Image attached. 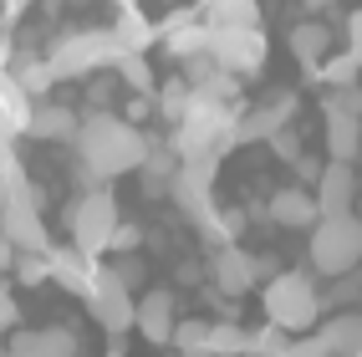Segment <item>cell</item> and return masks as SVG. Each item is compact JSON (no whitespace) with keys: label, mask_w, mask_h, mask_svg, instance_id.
<instances>
[{"label":"cell","mask_w":362,"mask_h":357,"mask_svg":"<svg viewBox=\"0 0 362 357\" xmlns=\"http://www.w3.org/2000/svg\"><path fill=\"white\" fill-rule=\"evenodd\" d=\"M71 148H77V163H82V184L87 189H103L117 174H138L143 158H148V148H153V138L143 128H133L128 117L87 112L77 138H71Z\"/></svg>","instance_id":"1"},{"label":"cell","mask_w":362,"mask_h":357,"mask_svg":"<svg viewBox=\"0 0 362 357\" xmlns=\"http://www.w3.org/2000/svg\"><path fill=\"white\" fill-rule=\"evenodd\" d=\"M260 306H265V322L291 332V337L306 332V327H317V312H327L311 271H276L265 281V291H260Z\"/></svg>","instance_id":"2"},{"label":"cell","mask_w":362,"mask_h":357,"mask_svg":"<svg viewBox=\"0 0 362 357\" xmlns=\"http://www.w3.org/2000/svg\"><path fill=\"white\" fill-rule=\"evenodd\" d=\"M46 62H52L57 82H87V77L112 71L117 62H123V46H117L112 26H87V31L62 36L52 52H46Z\"/></svg>","instance_id":"3"},{"label":"cell","mask_w":362,"mask_h":357,"mask_svg":"<svg viewBox=\"0 0 362 357\" xmlns=\"http://www.w3.org/2000/svg\"><path fill=\"white\" fill-rule=\"evenodd\" d=\"M62 220L71 230V245L87 250L92 260H103V255H112V235L123 225V209H117L112 189H82L77 199H66Z\"/></svg>","instance_id":"4"},{"label":"cell","mask_w":362,"mask_h":357,"mask_svg":"<svg viewBox=\"0 0 362 357\" xmlns=\"http://www.w3.org/2000/svg\"><path fill=\"white\" fill-rule=\"evenodd\" d=\"M306 255H311V271H317V276H352L357 260H362V220H357V214L317 220Z\"/></svg>","instance_id":"5"},{"label":"cell","mask_w":362,"mask_h":357,"mask_svg":"<svg viewBox=\"0 0 362 357\" xmlns=\"http://www.w3.org/2000/svg\"><path fill=\"white\" fill-rule=\"evenodd\" d=\"M82 306L92 312V322H98L107 337H123V332H133V322H138V296H133L107 266H103V276H98V291H92Z\"/></svg>","instance_id":"6"},{"label":"cell","mask_w":362,"mask_h":357,"mask_svg":"<svg viewBox=\"0 0 362 357\" xmlns=\"http://www.w3.org/2000/svg\"><path fill=\"white\" fill-rule=\"evenodd\" d=\"M214 174H220V158H184V163H179V174L168 179V199H174L179 214H189L194 225L214 209V204H209Z\"/></svg>","instance_id":"7"},{"label":"cell","mask_w":362,"mask_h":357,"mask_svg":"<svg viewBox=\"0 0 362 357\" xmlns=\"http://www.w3.org/2000/svg\"><path fill=\"white\" fill-rule=\"evenodd\" d=\"M265 52H271L265 31H214V41H209V62L230 71V77H255L265 66Z\"/></svg>","instance_id":"8"},{"label":"cell","mask_w":362,"mask_h":357,"mask_svg":"<svg viewBox=\"0 0 362 357\" xmlns=\"http://www.w3.org/2000/svg\"><path fill=\"white\" fill-rule=\"evenodd\" d=\"M291 117H296V92H291V87H281V92H271L265 103H255V107L240 112L235 143H271L276 133L291 128Z\"/></svg>","instance_id":"9"},{"label":"cell","mask_w":362,"mask_h":357,"mask_svg":"<svg viewBox=\"0 0 362 357\" xmlns=\"http://www.w3.org/2000/svg\"><path fill=\"white\" fill-rule=\"evenodd\" d=\"M317 214L322 220H337V214H357L362 204V174H357V163H332L327 158V169L317 179Z\"/></svg>","instance_id":"10"},{"label":"cell","mask_w":362,"mask_h":357,"mask_svg":"<svg viewBox=\"0 0 362 357\" xmlns=\"http://www.w3.org/2000/svg\"><path fill=\"white\" fill-rule=\"evenodd\" d=\"M52 286H62L66 296H77V301H87L92 291H98V276H103V260H92L87 250H77V245H52Z\"/></svg>","instance_id":"11"},{"label":"cell","mask_w":362,"mask_h":357,"mask_svg":"<svg viewBox=\"0 0 362 357\" xmlns=\"http://www.w3.org/2000/svg\"><path fill=\"white\" fill-rule=\"evenodd\" d=\"M179 301H174V291L168 286H148V291L138 296V322H133V332L148 347H168L174 342V327H179Z\"/></svg>","instance_id":"12"},{"label":"cell","mask_w":362,"mask_h":357,"mask_svg":"<svg viewBox=\"0 0 362 357\" xmlns=\"http://www.w3.org/2000/svg\"><path fill=\"white\" fill-rule=\"evenodd\" d=\"M209 41H214V26L204 16H194V11H179V16H168L163 21V46H168V57L174 62H204L209 57Z\"/></svg>","instance_id":"13"},{"label":"cell","mask_w":362,"mask_h":357,"mask_svg":"<svg viewBox=\"0 0 362 357\" xmlns=\"http://www.w3.org/2000/svg\"><path fill=\"white\" fill-rule=\"evenodd\" d=\"M6 209H41V184L26 174L16 148H0V214Z\"/></svg>","instance_id":"14"},{"label":"cell","mask_w":362,"mask_h":357,"mask_svg":"<svg viewBox=\"0 0 362 357\" xmlns=\"http://www.w3.org/2000/svg\"><path fill=\"white\" fill-rule=\"evenodd\" d=\"M11 352H21V357H77L82 342H77L71 327H36V332L16 327L11 332Z\"/></svg>","instance_id":"15"},{"label":"cell","mask_w":362,"mask_h":357,"mask_svg":"<svg viewBox=\"0 0 362 357\" xmlns=\"http://www.w3.org/2000/svg\"><path fill=\"white\" fill-rule=\"evenodd\" d=\"M271 220L281 225V230H317V194H311L306 184H286V189H276L271 194Z\"/></svg>","instance_id":"16"},{"label":"cell","mask_w":362,"mask_h":357,"mask_svg":"<svg viewBox=\"0 0 362 357\" xmlns=\"http://www.w3.org/2000/svg\"><path fill=\"white\" fill-rule=\"evenodd\" d=\"M0 235H6L21 255H52V235H46L41 209H6L0 214Z\"/></svg>","instance_id":"17"},{"label":"cell","mask_w":362,"mask_h":357,"mask_svg":"<svg viewBox=\"0 0 362 357\" xmlns=\"http://www.w3.org/2000/svg\"><path fill=\"white\" fill-rule=\"evenodd\" d=\"M31 107H36V103L16 87V77H11V71H0V148H16V143L26 138Z\"/></svg>","instance_id":"18"},{"label":"cell","mask_w":362,"mask_h":357,"mask_svg":"<svg viewBox=\"0 0 362 357\" xmlns=\"http://www.w3.org/2000/svg\"><path fill=\"white\" fill-rule=\"evenodd\" d=\"M209 271H214V291H225V296H245L250 286H255V276H260V271H255V255L240 250V245L214 250Z\"/></svg>","instance_id":"19"},{"label":"cell","mask_w":362,"mask_h":357,"mask_svg":"<svg viewBox=\"0 0 362 357\" xmlns=\"http://www.w3.org/2000/svg\"><path fill=\"white\" fill-rule=\"evenodd\" d=\"M77 128H82V117L71 112L66 103H36L31 107V128H26V138H41V143H71L77 138Z\"/></svg>","instance_id":"20"},{"label":"cell","mask_w":362,"mask_h":357,"mask_svg":"<svg viewBox=\"0 0 362 357\" xmlns=\"http://www.w3.org/2000/svg\"><path fill=\"white\" fill-rule=\"evenodd\" d=\"M322 117H327V158L332 163H357L362 158V117L337 112V107H327Z\"/></svg>","instance_id":"21"},{"label":"cell","mask_w":362,"mask_h":357,"mask_svg":"<svg viewBox=\"0 0 362 357\" xmlns=\"http://www.w3.org/2000/svg\"><path fill=\"white\" fill-rule=\"evenodd\" d=\"M112 36H117V46H123V57H143L153 41H163V26H153V16H143L138 6H128V11H117Z\"/></svg>","instance_id":"22"},{"label":"cell","mask_w":362,"mask_h":357,"mask_svg":"<svg viewBox=\"0 0 362 357\" xmlns=\"http://www.w3.org/2000/svg\"><path fill=\"white\" fill-rule=\"evenodd\" d=\"M199 16L214 31H260V0H204Z\"/></svg>","instance_id":"23"},{"label":"cell","mask_w":362,"mask_h":357,"mask_svg":"<svg viewBox=\"0 0 362 357\" xmlns=\"http://www.w3.org/2000/svg\"><path fill=\"white\" fill-rule=\"evenodd\" d=\"M286 46H291V57L301 62V71H322V62L332 52V31L322 26V21H301V26H291Z\"/></svg>","instance_id":"24"},{"label":"cell","mask_w":362,"mask_h":357,"mask_svg":"<svg viewBox=\"0 0 362 357\" xmlns=\"http://www.w3.org/2000/svg\"><path fill=\"white\" fill-rule=\"evenodd\" d=\"M11 77H16V87L26 92L31 103H46V92L57 87V71H52V62H46V57H31V52H16V62H11Z\"/></svg>","instance_id":"25"},{"label":"cell","mask_w":362,"mask_h":357,"mask_svg":"<svg viewBox=\"0 0 362 357\" xmlns=\"http://www.w3.org/2000/svg\"><path fill=\"white\" fill-rule=\"evenodd\" d=\"M240 230H245V209H209L204 220H199V235L214 245V250H225V245H235L240 240Z\"/></svg>","instance_id":"26"},{"label":"cell","mask_w":362,"mask_h":357,"mask_svg":"<svg viewBox=\"0 0 362 357\" xmlns=\"http://www.w3.org/2000/svg\"><path fill=\"white\" fill-rule=\"evenodd\" d=\"M245 342H250V332L245 327H235V322H209V357H245Z\"/></svg>","instance_id":"27"},{"label":"cell","mask_w":362,"mask_h":357,"mask_svg":"<svg viewBox=\"0 0 362 357\" xmlns=\"http://www.w3.org/2000/svg\"><path fill=\"white\" fill-rule=\"evenodd\" d=\"M153 103H158V112L168 117V123H179V117L189 112V103H194V87H189V77H174V82H163L153 92Z\"/></svg>","instance_id":"28"},{"label":"cell","mask_w":362,"mask_h":357,"mask_svg":"<svg viewBox=\"0 0 362 357\" xmlns=\"http://www.w3.org/2000/svg\"><path fill=\"white\" fill-rule=\"evenodd\" d=\"M291 332H281V327H271L265 322L260 332H250V342H245V357H291Z\"/></svg>","instance_id":"29"},{"label":"cell","mask_w":362,"mask_h":357,"mask_svg":"<svg viewBox=\"0 0 362 357\" xmlns=\"http://www.w3.org/2000/svg\"><path fill=\"white\" fill-rule=\"evenodd\" d=\"M168 347L184 352V357H209V352H204V347H209V322H199V317H194V322H179Z\"/></svg>","instance_id":"30"},{"label":"cell","mask_w":362,"mask_h":357,"mask_svg":"<svg viewBox=\"0 0 362 357\" xmlns=\"http://www.w3.org/2000/svg\"><path fill=\"white\" fill-rule=\"evenodd\" d=\"M322 82H332V92H342V87H357L362 82V62L357 57H327L322 62Z\"/></svg>","instance_id":"31"},{"label":"cell","mask_w":362,"mask_h":357,"mask_svg":"<svg viewBox=\"0 0 362 357\" xmlns=\"http://www.w3.org/2000/svg\"><path fill=\"white\" fill-rule=\"evenodd\" d=\"M117 77H123L133 92H138V98H153V66H148V57H123V62H117Z\"/></svg>","instance_id":"32"},{"label":"cell","mask_w":362,"mask_h":357,"mask_svg":"<svg viewBox=\"0 0 362 357\" xmlns=\"http://www.w3.org/2000/svg\"><path fill=\"white\" fill-rule=\"evenodd\" d=\"M107 271H112L117 281H123L133 296H143V291H148V266H143L138 255H112V266H107Z\"/></svg>","instance_id":"33"},{"label":"cell","mask_w":362,"mask_h":357,"mask_svg":"<svg viewBox=\"0 0 362 357\" xmlns=\"http://www.w3.org/2000/svg\"><path fill=\"white\" fill-rule=\"evenodd\" d=\"M11 281L16 286H46V281H52V260H46V255H16Z\"/></svg>","instance_id":"34"},{"label":"cell","mask_w":362,"mask_h":357,"mask_svg":"<svg viewBox=\"0 0 362 357\" xmlns=\"http://www.w3.org/2000/svg\"><path fill=\"white\" fill-rule=\"evenodd\" d=\"M327 107L362 117V82H357V87H342V92H327V98H322V112H327Z\"/></svg>","instance_id":"35"},{"label":"cell","mask_w":362,"mask_h":357,"mask_svg":"<svg viewBox=\"0 0 362 357\" xmlns=\"http://www.w3.org/2000/svg\"><path fill=\"white\" fill-rule=\"evenodd\" d=\"M11 276H0V332H16L21 327V306H16V291H11Z\"/></svg>","instance_id":"36"},{"label":"cell","mask_w":362,"mask_h":357,"mask_svg":"<svg viewBox=\"0 0 362 357\" xmlns=\"http://www.w3.org/2000/svg\"><path fill=\"white\" fill-rule=\"evenodd\" d=\"M138 245H143V225L123 220V225H117V235H112V255H138Z\"/></svg>","instance_id":"37"},{"label":"cell","mask_w":362,"mask_h":357,"mask_svg":"<svg viewBox=\"0 0 362 357\" xmlns=\"http://www.w3.org/2000/svg\"><path fill=\"white\" fill-rule=\"evenodd\" d=\"M271 153H276L281 163H296V158H301V138H296L291 128H286V133H276V138H271Z\"/></svg>","instance_id":"38"},{"label":"cell","mask_w":362,"mask_h":357,"mask_svg":"<svg viewBox=\"0 0 362 357\" xmlns=\"http://www.w3.org/2000/svg\"><path fill=\"white\" fill-rule=\"evenodd\" d=\"M342 36H347V57H357V62H362V11H352V16H347Z\"/></svg>","instance_id":"39"},{"label":"cell","mask_w":362,"mask_h":357,"mask_svg":"<svg viewBox=\"0 0 362 357\" xmlns=\"http://www.w3.org/2000/svg\"><path fill=\"white\" fill-rule=\"evenodd\" d=\"M291 357H332V352H327V342L317 337V332H311V337H296L291 342Z\"/></svg>","instance_id":"40"},{"label":"cell","mask_w":362,"mask_h":357,"mask_svg":"<svg viewBox=\"0 0 362 357\" xmlns=\"http://www.w3.org/2000/svg\"><path fill=\"white\" fill-rule=\"evenodd\" d=\"M291 169H296V179H301V184H311V179H322V169H327V163H322L317 153H301V158L291 163Z\"/></svg>","instance_id":"41"},{"label":"cell","mask_w":362,"mask_h":357,"mask_svg":"<svg viewBox=\"0 0 362 357\" xmlns=\"http://www.w3.org/2000/svg\"><path fill=\"white\" fill-rule=\"evenodd\" d=\"M301 11H306V21H322L327 11H337V0H301Z\"/></svg>","instance_id":"42"},{"label":"cell","mask_w":362,"mask_h":357,"mask_svg":"<svg viewBox=\"0 0 362 357\" xmlns=\"http://www.w3.org/2000/svg\"><path fill=\"white\" fill-rule=\"evenodd\" d=\"M16 255H21V250H16V245L6 240V235H0V276H11V266H16Z\"/></svg>","instance_id":"43"},{"label":"cell","mask_w":362,"mask_h":357,"mask_svg":"<svg viewBox=\"0 0 362 357\" xmlns=\"http://www.w3.org/2000/svg\"><path fill=\"white\" fill-rule=\"evenodd\" d=\"M31 6H36V0H0V11H6L11 21H16V16H26Z\"/></svg>","instance_id":"44"},{"label":"cell","mask_w":362,"mask_h":357,"mask_svg":"<svg viewBox=\"0 0 362 357\" xmlns=\"http://www.w3.org/2000/svg\"><path fill=\"white\" fill-rule=\"evenodd\" d=\"M103 357H128V352H123V342H117V337H112V347H107Z\"/></svg>","instance_id":"45"},{"label":"cell","mask_w":362,"mask_h":357,"mask_svg":"<svg viewBox=\"0 0 362 357\" xmlns=\"http://www.w3.org/2000/svg\"><path fill=\"white\" fill-rule=\"evenodd\" d=\"M112 6H117V11H128V6H138V0H112Z\"/></svg>","instance_id":"46"},{"label":"cell","mask_w":362,"mask_h":357,"mask_svg":"<svg viewBox=\"0 0 362 357\" xmlns=\"http://www.w3.org/2000/svg\"><path fill=\"white\" fill-rule=\"evenodd\" d=\"M0 357H21V352H11V347H6V352H0Z\"/></svg>","instance_id":"47"},{"label":"cell","mask_w":362,"mask_h":357,"mask_svg":"<svg viewBox=\"0 0 362 357\" xmlns=\"http://www.w3.org/2000/svg\"><path fill=\"white\" fill-rule=\"evenodd\" d=\"M174 357H184V352H174Z\"/></svg>","instance_id":"48"},{"label":"cell","mask_w":362,"mask_h":357,"mask_svg":"<svg viewBox=\"0 0 362 357\" xmlns=\"http://www.w3.org/2000/svg\"><path fill=\"white\" fill-rule=\"evenodd\" d=\"M357 174H362V169H357Z\"/></svg>","instance_id":"49"}]
</instances>
